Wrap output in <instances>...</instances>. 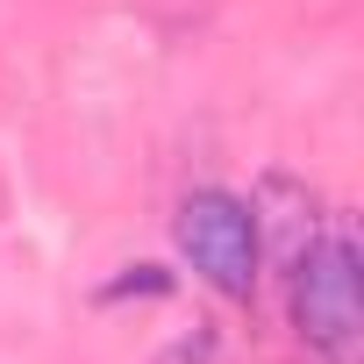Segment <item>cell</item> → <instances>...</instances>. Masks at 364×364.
Segmentation results:
<instances>
[{
	"label": "cell",
	"mask_w": 364,
	"mask_h": 364,
	"mask_svg": "<svg viewBox=\"0 0 364 364\" xmlns=\"http://www.w3.org/2000/svg\"><path fill=\"white\" fill-rule=\"evenodd\" d=\"M293 328L300 343L321 357V364H357L364 350V272H357V243L336 229V236H314L293 264Z\"/></svg>",
	"instance_id": "6da1fadb"
},
{
	"label": "cell",
	"mask_w": 364,
	"mask_h": 364,
	"mask_svg": "<svg viewBox=\"0 0 364 364\" xmlns=\"http://www.w3.org/2000/svg\"><path fill=\"white\" fill-rule=\"evenodd\" d=\"M178 257L193 264V279H208L222 300H250L257 293V264H264V243H257V222H250V200L222 193V186H200L178 200Z\"/></svg>",
	"instance_id": "7a4b0ae2"
},
{
	"label": "cell",
	"mask_w": 364,
	"mask_h": 364,
	"mask_svg": "<svg viewBox=\"0 0 364 364\" xmlns=\"http://www.w3.org/2000/svg\"><path fill=\"white\" fill-rule=\"evenodd\" d=\"M250 222H257V243H272L279 250V264H293L314 236H321V215H314V193L300 186V178H286V171H272L264 186H257V200H250Z\"/></svg>",
	"instance_id": "3957f363"
}]
</instances>
